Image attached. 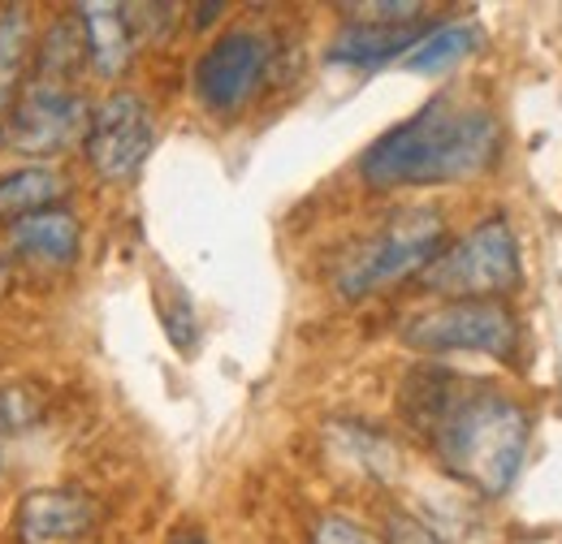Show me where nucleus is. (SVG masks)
<instances>
[{"label": "nucleus", "mask_w": 562, "mask_h": 544, "mask_svg": "<svg viewBox=\"0 0 562 544\" xmlns=\"http://www.w3.org/2000/svg\"><path fill=\"white\" fill-rule=\"evenodd\" d=\"M476 44H481V31H476V26H468V22L432 26L420 44L407 53V61H403V66L416 69V73H441V69H450L454 61H463L468 53H476Z\"/></svg>", "instance_id": "obj_14"}, {"label": "nucleus", "mask_w": 562, "mask_h": 544, "mask_svg": "<svg viewBox=\"0 0 562 544\" xmlns=\"http://www.w3.org/2000/svg\"><path fill=\"white\" fill-rule=\"evenodd\" d=\"M519 281V242L502 216L468 229L454 247H441V256L420 272V285L428 294H441L450 303L472 298H497L515 290Z\"/></svg>", "instance_id": "obj_3"}, {"label": "nucleus", "mask_w": 562, "mask_h": 544, "mask_svg": "<svg viewBox=\"0 0 562 544\" xmlns=\"http://www.w3.org/2000/svg\"><path fill=\"white\" fill-rule=\"evenodd\" d=\"M74 13H78L87 61L104 78L122 73L131 53H135V13L122 9V4H78Z\"/></svg>", "instance_id": "obj_12"}, {"label": "nucleus", "mask_w": 562, "mask_h": 544, "mask_svg": "<svg viewBox=\"0 0 562 544\" xmlns=\"http://www.w3.org/2000/svg\"><path fill=\"white\" fill-rule=\"evenodd\" d=\"M312 544H385L376 532H368L363 523H355L347 514H325L312 528Z\"/></svg>", "instance_id": "obj_17"}, {"label": "nucleus", "mask_w": 562, "mask_h": 544, "mask_svg": "<svg viewBox=\"0 0 562 544\" xmlns=\"http://www.w3.org/2000/svg\"><path fill=\"white\" fill-rule=\"evenodd\" d=\"M66 195V178L48 165H22L13 173H0V220H22Z\"/></svg>", "instance_id": "obj_13"}, {"label": "nucleus", "mask_w": 562, "mask_h": 544, "mask_svg": "<svg viewBox=\"0 0 562 544\" xmlns=\"http://www.w3.org/2000/svg\"><path fill=\"white\" fill-rule=\"evenodd\" d=\"M403 341L424 354H454V350H472V354H490V359H510L519 325L515 316L490 303V298H472V303H446L432 307L416 320H407Z\"/></svg>", "instance_id": "obj_5"}, {"label": "nucleus", "mask_w": 562, "mask_h": 544, "mask_svg": "<svg viewBox=\"0 0 562 544\" xmlns=\"http://www.w3.org/2000/svg\"><path fill=\"white\" fill-rule=\"evenodd\" d=\"M424 22H363L355 18L351 26L338 31V39L329 44V61L334 66H376V61H390L398 53H412L420 44Z\"/></svg>", "instance_id": "obj_11"}, {"label": "nucleus", "mask_w": 562, "mask_h": 544, "mask_svg": "<svg viewBox=\"0 0 562 544\" xmlns=\"http://www.w3.org/2000/svg\"><path fill=\"white\" fill-rule=\"evenodd\" d=\"M78 220L66 207H44L9 229V251L35 269H70L78 256Z\"/></svg>", "instance_id": "obj_10"}, {"label": "nucleus", "mask_w": 562, "mask_h": 544, "mask_svg": "<svg viewBox=\"0 0 562 544\" xmlns=\"http://www.w3.org/2000/svg\"><path fill=\"white\" fill-rule=\"evenodd\" d=\"M82 147H87L91 169H95L104 182H126V178H135L143 169V160H147V151L156 147V122H151L147 100L135 95V91H113V95L87 117Z\"/></svg>", "instance_id": "obj_7"}, {"label": "nucleus", "mask_w": 562, "mask_h": 544, "mask_svg": "<svg viewBox=\"0 0 562 544\" xmlns=\"http://www.w3.org/2000/svg\"><path fill=\"white\" fill-rule=\"evenodd\" d=\"M403 415L437 463L485 497H502L524 467L532 419L490 381L420 367L403 385Z\"/></svg>", "instance_id": "obj_1"}, {"label": "nucleus", "mask_w": 562, "mask_h": 544, "mask_svg": "<svg viewBox=\"0 0 562 544\" xmlns=\"http://www.w3.org/2000/svg\"><path fill=\"white\" fill-rule=\"evenodd\" d=\"M265 69H269V44L256 31H225L195 61V95L204 100L209 113L229 117L260 91Z\"/></svg>", "instance_id": "obj_8"}, {"label": "nucleus", "mask_w": 562, "mask_h": 544, "mask_svg": "<svg viewBox=\"0 0 562 544\" xmlns=\"http://www.w3.org/2000/svg\"><path fill=\"white\" fill-rule=\"evenodd\" d=\"M497 147L502 131L490 109L463 104L454 95H437L416 117L385 131L359 156V178L372 191L446 186L485 173L497 160Z\"/></svg>", "instance_id": "obj_2"}, {"label": "nucleus", "mask_w": 562, "mask_h": 544, "mask_svg": "<svg viewBox=\"0 0 562 544\" xmlns=\"http://www.w3.org/2000/svg\"><path fill=\"white\" fill-rule=\"evenodd\" d=\"M26 53H31V18L26 9H4L0 13V104L18 91Z\"/></svg>", "instance_id": "obj_15"}, {"label": "nucleus", "mask_w": 562, "mask_h": 544, "mask_svg": "<svg viewBox=\"0 0 562 544\" xmlns=\"http://www.w3.org/2000/svg\"><path fill=\"white\" fill-rule=\"evenodd\" d=\"M165 333L169 341L182 350V354H191L195 350V341H200V320H195V307H191V298L173 285V307H165Z\"/></svg>", "instance_id": "obj_16"}, {"label": "nucleus", "mask_w": 562, "mask_h": 544, "mask_svg": "<svg viewBox=\"0 0 562 544\" xmlns=\"http://www.w3.org/2000/svg\"><path fill=\"white\" fill-rule=\"evenodd\" d=\"M100 510L82 488H40L26 492L13 510L18 544H82L91 536Z\"/></svg>", "instance_id": "obj_9"}, {"label": "nucleus", "mask_w": 562, "mask_h": 544, "mask_svg": "<svg viewBox=\"0 0 562 544\" xmlns=\"http://www.w3.org/2000/svg\"><path fill=\"white\" fill-rule=\"evenodd\" d=\"M82 131H87V104L74 91V82L31 78L13 117H4L0 126V147L18 156H53L70 147Z\"/></svg>", "instance_id": "obj_6"}, {"label": "nucleus", "mask_w": 562, "mask_h": 544, "mask_svg": "<svg viewBox=\"0 0 562 544\" xmlns=\"http://www.w3.org/2000/svg\"><path fill=\"white\" fill-rule=\"evenodd\" d=\"M441 247H446V220L437 212H424V207L403 212L342 260L338 294H347V298L376 294V290L403 281L407 272H424L441 256Z\"/></svg>", "instance_id": "obj_4"}, {"label": "nucleus", "mask_w": 562, "mask_h": 544, "mask_svg": "<svg viewBox=\"0 0 562 544\" xmlns=\"http://www.w3.org/2000/svg\"><path fill=\"white\" fill-rule=\"evenodd\" d=\"M385 544H446L437 532H428L424 523H416V519H407V514H394L390 519V541Z\"/></svg>", "instance_id": "obj_18"}]
</instances>
